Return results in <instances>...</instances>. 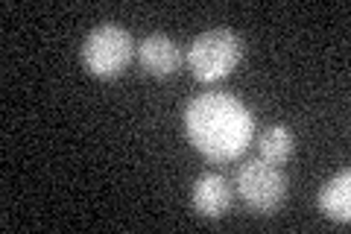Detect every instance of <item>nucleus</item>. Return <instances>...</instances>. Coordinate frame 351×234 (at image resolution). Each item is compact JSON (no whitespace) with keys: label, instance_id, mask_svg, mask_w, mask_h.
I'll list each match as a JSON object with an SVG mask.
<instances>
[{"label":"nucleus","instance_id":"1","mask_svg":"<svg viewBox=\"0 0 351 234\" xmlns=\"http://www.w3.org/2000/svg\"><path fill=\"white\" fill-rule=\"evenodd\" d=\"M188 141L211 161H232L255 138V117L234 94L205 91L184 108Z\"/></svg>","mask_w":351,"mask_h":234},{"label":"nucleus","instance_id":"2","mask_svg":"<svg viewBox=\"0 0 351 234\" xmlns=\"http://www.w3.org/2000/svg\"><path fill=\"white\" fill-rule=\"evenodd\" d=\"M246 44L228 27L208 30L188 44V68L199 82H217L232 73L243 59Z\"/></svg>","mask_w":351,"mask_h":234},{"label":"nucleus","instance_id":"3","mask_svg":"<svg viewBox=\"0 0 351 234\" xmlns=\"http://www.w3.org/2000/svg\"><path fill=\"white\" fill-rule=\"evenodd\" d=\"M132 56H135V41H132L129 30H123L120 24L94 27L82 41V65L97 80L120 76L129 68Z\"/></svg>","mask_w":351,"mask_h":234},{"label":"nucleus","instance_id":"4","mask_svg":"<svg viewBox=\"0 0 351 234\" xmlns=\"http://www.w3.org/2000/svg\"><path fill=\"white\" fill-rule=\"evenodd\" d=\"M237 194L255 214H276L287 196V176L276 164L252 159L237 170Z\"/></svg>","mask_w":351,"mask_h":234},{"label":"nucleus","instance_id":"5","mask_svg":"<svg viewBox=\"0 0 351 234\" xmlns=\"http://www.w3.org/2000/svg\"><path fill=\"white\" fill-rule=\"evenodd\" d=\"M138 62L149 76H156V80H167V76H173L176 71H179L182 50L170 36L156 32V36H147L144 41L138 44Z\"/></svg>","mask_w":351,"mask_h":234},{"label":"nucleus","instance_id":"6","mask_svg":"<svg viewBox=\"0 0 351 234\" xmlns=\"http://www.w3.org/2000/svg\"><path fill=\"white\" fill-rule=\"evenodd\" d=\"M193 208L205 220H219L232 208V185L223 173H205L193 182Z\"/></svg>","mask_w":351,"mask_h":234},{"label":"nucleus","instance_id":"7","mask_svg":"<svg viewBox=\"0 0 351 234\" xmlns=\"http://www.w3.org/2000/svg\"><path fill=\"white\" fill-rule=\"evenodd\" d=\"M316 205L319 211L334 220V222H348L351 220V170H339L337 176H331L322 187L319 196H316Z\"/></svg>","mask_w":351,"mask_h":234},{"label":"nucleus","instance_id":"8","mask_svg":"<svg viewBox=\"0 0 351 234\" xmlns=\"http://www.w3.org/2000/svg\"><path fill=\"white\" fill-rule=\"evenodd\" d=\"M258 147H261V159H263V161H269V164L278 167V164H284V161H290V155L295 152V135H293L290 126L276 124V126H269V129L261 135Z\"/></svg>","mask_w":351,"mask_h":234}]
</instances>
